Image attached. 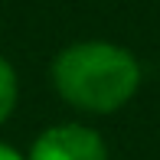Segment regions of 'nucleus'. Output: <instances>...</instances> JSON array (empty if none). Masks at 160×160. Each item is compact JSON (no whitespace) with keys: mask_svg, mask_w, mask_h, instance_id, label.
I'll use <instances>...</instances> for the list:
<instances>
[{"mask_svg":"<svg viewBox=\"0 0 160 160\" xmlns=\"http://www.w3.org/2000/svg\"><path fill=\"white\" fill-rule=\"evenodd\" d=\"M26 160H108V147L85 124H56L33 141Z\"/></svg>","mask_w":160,"mask_h":160,"instance_id":"f03ea898","label":"nucleus"},{"mask_svg":"<svg viewBox=\"0 0 160 160\" xmlns=\"http://www.w3.org/2000/svg\"><path fill=\"white\" fill-rule=\"evenodd\" d=\"M17 95H20L17 72H13V65L7 62V56L0 52V124L13 114V108H17Z\"/></svg>","mask_w":160,"mask_h":160,"instance_id":"7ed1b4c3","label":"nucleus"},{"mask_svg":"<svg viewBox=\"0 0 160 160\" xmlns=\"http://www.w3.org/2000/svg\"><path fill=\"white\" fill-rule=\"evenodd\" d=\"M52 85L78 111L111 114L134 98L141 65L124 46L114 42H72L52 62Z\"/></svg>","mask_w":160,"mask_h":160,"instance_id":"f257e3e1","label":"nucleus"},{"mask_svg":"<svg viewBox=\"0 0 160 160\" xmlns=\"http://www.w3.org/2000/svg\"><path fill=\"white\" fill-rule=\"evenodd\" d=\"M0 160H26V157L20 154V150H13L10 144H3V141H0Z\"/></svg>","mask_w":160,"mask_h":160,"instance_id":"20e7f679","label":"nucleus"}]
</instances>
